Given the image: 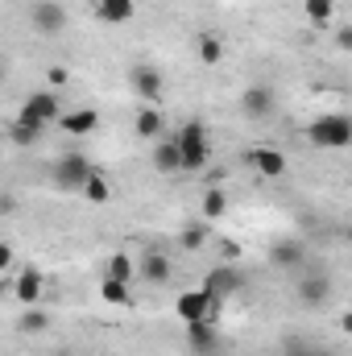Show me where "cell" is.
I'll list each match as a JSON object with an SVG mask.
<instances>
[{
	"instance_id": "13",
	"label": "cell",
	"mask_w": 352,
	"mask_h": 356,
	"mask_svg": "<svg viewBox=\"0 0 352 356\" xmlns=\"http://www.w3.org/2000/svg\"><path fill=\"white\" fill-rule=\"evenodd\" d=\"M95 124H99V112H91V108H75V112L58 116V129L67 137H88V133H95Z\"/></svg>"
},
{
	"instance_id": "7",
	"label": "cell",
	"mask_w": 352,
	"mask_h": 356,
	"mask_svg": "<svg viewBox=\"0 0 352 356\" xmlns=\"http://www.w3.org/2000/svg\"><path fill=\"white\" fill-rule=\"evenodd\" d=\"M29 21H33V29H38V33L54 38V33H63V29H67V8H63L58 0H38V4L29 8Z\"/></svg>"
},
{
	"instance_id": "15",
	"label": "cell",
	"mask_w": 352,
	"mask_h": 356,
	"mask_svg": "<svg viewBox=\"0 0 352 356\" xmlns=\"http://www.w3.org/2000/svg\"><path fill=\"white\" fill-rule=\"evenodd\" d=\"M133 13H137V0H95V17L108 25H125L133 21Z\"/></svg>"
},
{
	"instance_id": "20",
	"label": "cell",
	"mask_w": 352,
	"mask_h": 356,
	"mask_svg": "<svg viewBox=\"0 0 352 356\" xmlns=\"http://www.w3.org/2000/svg\"><path fill=\"white\" fill-rule=\"evenodd\" d=\"M133 129H137V137H145V141H158V137H162V112H158V104H145V108L137 112Z\"/></svg>"
},
{
	"instance_id": "9",
	"label": "cell",
	"mask_w": 352,
	"mask_h": 356,
	"mask_svg": "<svg viewBox=\"0 0 352 356\" xmlns=\"http://www.w3.org/2000/svg\"><path fill=\"white\" fill-rule=\"evenodd\" d=\"M241 108H245V116H249V120H269V116H273V108H278V99H273V88H265V83H253V88L241 95Z\"/></svg>"
},
{
	"instance_id": "25",
	"label": "cell",
	"mask_w": 352,
	"mask_h": 356,
	"mask_svg": "<svg viewBox=\"0 0 352 356\" xmlns=\"http://www.w3.org/2000/svg\"><path fill=\"white\" fill-rule=\"evenodd\" d=\"M203 216H207V220L228 216V195H224L220 186H207V195H203Z\"/></svg>"
},
{
	"instance_id": "12",
	"label": "cell",
	"mask_w": 352,
	"mask_h": 356,
	"mask_svg": "<svg viewBox=\"0 0 352 356\" xmlns=\"http://www.w3.org/2000/svg\"><path fill=\"white\" fill-rule=\"evenodd\" d=\"M137 273H141L145 282H154V286H166L175 269H170V257H166L162 249H145V253H141V266H137Z\"/></svg>"
},
{
	"instance_id": "14",
	"label": "cell",
	"mask_w": 352,
	"mask_h": 356,
	"mask_svg": "<svg viewBox=\"0 0 352 356\" xmlns=\"http://www.w3.org/2000/svg\"><path fill=\"white\" fill-rule=\"evenodd\" d=\"M42 286H46V282H42V273H38V269H25V273L13 282V294H17V302H21V307H38Z\"/></svg>"
},
{
	"instance_id": "31",
	"label": "cell",
	"mask_w": 352,
	"mask_h": 356,
	"mask_svg": "<svg viewBox=\"0 0 352 356\" xmlns=\"http://www.w3.org/2000/svg\"><path fill=\"white\" fill-rule=\"evenodd\" d=\"M17 211V195H0V216H13Z\"/></svg>"
},
{
	"instance_id": "1",
	"label": "cell",
	"mask_w": 352,
	"mask_h": 356,
	"mask_svg": "<svg viewBox=\"0 0 352 356\" xmlns=\"http://www.w3.org/2000/svg\"><path fill=\"white\" fill-rule=\"evenodd\" d=\"M175 145H178L182 170H203V166L211 162V137H207V129H203L199 120H186V124L178 129Z\"/></svg>"
},
{
	"instance_id": "18",
	"label": "cell",
	"mask_w": 352,
	"mask_h": 356,
	"mask_svg": "<svg viewBox=\"0 0 352 356\" xmlns=\"http://www.w3.org/2000/svg\"><path fill=\"white\" fill-rule=\"evenodd\" d=\"M42 133H46V124H38V120H25V116H17V120L8 124V137H13V145H21V149L38 145V141H42Z\"/></svg>"
},
{
	"instance_id": "26",
	"label": "cell",
	"mask_w": 352,
	"mask_h": 356,
	"mask_svg": "<svg viewBox=\"0 0 352 356\" xmlns=\"http://www.w3.org/2000/svg\"><path fill=\"white\" fill-rule=\"evenodd\" d=\"M199 58H203L207 67H220V58H224V42H220L216 33H203V38H199Z\"/></svg>"
},
{
	"instance_id": "5",
	"label": "cell",
	"mask_w": 352,
	"mask_h": 356,
	"mask_svg": "<svg viewBox=\"0 0 352 356\" xmlns=\"http://www.w3.org/2000/svg\"><path fill=\"white\" fill-rule=\"evenodd\" d=\"M17 116H25V120H38V124H58V116H63V99L54 95V91H33L25 104H21V112Z\"/></svg>"
},
{
	"instance_id": "28",
	"label": "cell",
	"mask_w": 352,
	"mask_h": 356,
	"mask_svg": "<svg viewBox=\"0 0 352 356\" xmlns=\"http://www.w3.org/2000/svg\"><path fill=\"white\" fill-rule=\"evenodd\" d=\"M203 241H207V228H203V224L182 228V245H186V249H203Z\"/></svg>"
},
{
	"instance_id": "21",
	"label": "cell",
	"mask_w": 352,
	"mask_h": 356,
	"mask_svg": "<svg viewBox=\"0 0 352 356\" xmlns=\"http://www.w3.org/2000/svg\"><path fill=\"white\" fill-rule=\"evenodd\" d=\"M46 327H50V315L38 311V307H25L21 319H17V332H21V336H42Z\"/></svg>"
},
{
	"instance_id": "22",
	"label": "cell",
	"mask_w": 352,
	"mask_h": 356,
	"mask_svg": "<svg viewBox=\"0 0 352 356\" xmlns=\"http://www.w3.org/2000/svg\"><path fill=\"white\" fill-rule=\"evenodd\" d=\"M99 298L108 302V307H129L133 298H129V282H116V277H104L99 282Z\"/></svg>"
},
{
	"instance_id": "19",
	"label": "cell",
	"mask_w": 352,
	"mask_h": 356,
	"mask_svg": "<svg viewBox=\"0 0 352 356\" xmlns=\"http://www.w3.org/2000/svg\"><path fill=\"white\" fill-rule=\"evenodd\" d=\"M303 257H307V249L298 245V241H278L273 249H269V261L282 269H298L303 266Z\"/></svg>"
},
{
	"instance_id": "35",
	"label": "cell",
	"mask_w": 352,
	"mask_h": 356,
	"mask_svg": "<svg viewBox=\"0 0 352 356\" xmlns=\"http://www.w3.org/2000/svg\"><path fill=\"white\" fill-rule=\"evenodd\" d=\"M4 75H8V67H4V58H0V83H4Z\"/></svg>"
},
{
	"instance_id": "29",
	"label": "cell",
	"mask_w": 352,
	"mask_h": 356,
	"mask_svg": "<svg viewBox=\"0 0 352 356\" xmlns=\"http://www.w3.org/2000/svg\"><path fill=\"white\" fill-rule=\"evenodd\" d=\"M46 79H50V91H54V88H63L71 75H67V67H50V71H46Z\"/></svg>"
},
{
	"instance_id": "33",
	"label": "cell",
	"mask_w": 352,
	"mask_h": 356,
	"mask_svg": "<svg viewBox=\"0 0 352 356\" xmlns=\"http://www.w3.org/2000/svg\"><path fill=\"white\" fill-rule=\"evenodd\" d=\"M13 266V249H8V245H4V241H0V273H4V269Z\"/></svg>"
},
{
	"instance_id": "16",
	"label": "cell",
	"mask_w": 352,
	"mask_h": 356,
	"mask_svg": "<svg viewBox=\"0 0 352 356\" xmlns=\"http://www.w3.org/2000/svg\"><path fill=\"white\" fill-rule=\"evenodd\" d=\"M154 170H158V175H178V170H182L175 137H158V141H154Z\"/></svg>"
},
{
	"instance_id": "32",
	"label": "cell",
	"mask_w": 352,
	"mask_h": 356,
	"mask_svg": "<svg viewBox=\"0 0 352 356\" xmlns=\"http://www.w3.org/2000/svg\"><path fill=\"white\" fill-rule=\"evenodd\" d=\"M220 245H224V257H228V261L241 257V245H237V241H220Z\"/></svg>"
},
{
	"instance_id": "27",
	"label": "cell",
	"mask_w": 352,
	"mask_h": 356,
	"mask_svg": "<svg viewBox=\"0 0 352 356\" xmlns=\"http://www.w3.org/2000/svg\"><path fill=\"white\" fill-rule=\"evenodd\" d=\"M104 277H116V282H133L137 277V266L125 257V253H112V261H108V273Z\"/></svg>"
},
{
	"instance_id": "30",
	"label": "cell",
	"mask_w": 352,
	"mask_h": 356,
	"mask_svg": "<svg viewBox=\"0 0 352 356\" xmlns=\"http://www.w3.org/2000/svg\"><path fill=\"white\" fill-rule=\"evenodd\" d=\"M315 348H307L303 340H286V356H311Z\"/></svg>"
},
{
	"instance_id": "6",
	"label": "cell",
	"mask_w": 352,
	"mask_h": 356,
	"mask_svg": "<svg viewBox=\"0 0 352 356\" xmlns=\"http://www.w3.org/2000/svg\"><path fill=\"white\" fill-rule=\"evenodd\" d=\"M203 290H207L216 302H228L237 290H245V277H241L232 266H216V269H207V277H203Z\"/></svg>"
},
{
	"instance_id": "37",
	"label": "cell",
	"mask_w": 352,
	"mask_h": 356,
	"mask_svg": "<svg viewBox=\"0 0 352 356\" xmlns=\"http://www.w3.org/2000/svg\"><path fill=\"white\" fill-rule=\"evenodd\" d=\"M50 356H71V353H67V348H58V353H50Z\"/></svg>"
},
{
	"instance_id": "17",
	"label": "cell",
	"mask_w": 352,
	"mask_h": 356,
	"mask_svg": "<svg viewBox=\"0 0 352 356\" xmlns=\"http://www.w3.org/2000/svg\"><path fill=\"white\" fill-rule=\"evenodd\" d=\"M133 91H137L145 104H158V95H162V75H158L154 67H137V71H133Z\"/></svg>"
},
{
	"instance_id": "2",
	"label": "cell",
	"mask_w": 352,
	"mask_h": 356,
	"mask_svg": "<svg viewBox=\"0 0 352 356\" xmlns=\"http://www.w3.org/2000/svg\"><path fill=\"white\" fill-rule=\"evenodd\" d=\"M307 141L311 145H319V149H349L352 145V120L344 112H323L319 120H311V129H307Z\"/></svg>"
},
{
	"instance_id": "11",
	"label": "cell",
	"mask_w": 352,
	"mask_h": 356,
	"mask_svg": "<svg viewBox=\"0 0 352 356\" xmlns=\"http://www.w3.org/2000/svg\"><path fill=\"white\" fill-rule=\"evenodd\" d=\"M332 277L328 273H311V277H298V298L307 302V307H323V302H332Z\"/></svg>"
},
{
	"instance_id": "34",
	"label": "cell",
	"mask_w": 352,
	"mask_h": 356,
	"mask_svg": "<svg viewBox=\"0 0 352 356\" xmlns=\"http://www.w3.org/2000/svg\"><path fill=\"white\" fill-rule=\"evenodd\" d=\"M336 46H340V50H349V46H352V29H349V25L336 33Z\"/></svg>"
},
{
	"instance_id": "24",
	"label": "cell",
	"mask_w": 352,
	"mask_h": 356,
	"mask_svg": "<svg viewBox=\"0 0 352 356\" xmlns=\"http://www.w3.org/2000/svg\"><path fill=\"white\" fill-rule=\"evenodd\" d=\"M303 13L311 25H328L336 17V0H303Z\"/></svg>"
},
{
	"instance_id": "8",
	"label": "cell",
	"mask_w": 352,
	"mask_h": 356,
	"mask_svg": "<svg viewBox=\"0 0 352 356\" xmlns=\"http://www.w3.org/2000/svg\"><path fill=\"white\" fill-rule=\"evenodd\" d=\"M249 166H253L262 178H282L286 170H290L286 154L273 149V145H253V149H249Z\"/></svg>"
},
{
	"instance_id": "36",
	"label": "cell",
	"mask_w": 352,
	"mask_h": 356,
	"mask_svg": "<svg viewBox=\"0 0 352 356\" xmlns=\"http://www.w3.org/2000/svg\"><path fill=\"white\" fill-rule=\"evenodd\" d=\"M311 356H336V353H323V348H315V353H311Z\"/></svg>"
},
{
	"instance_id": "23",
	"label": "cell",
	"mask_w": 352,
	"mask_h": 356,
	"mask_svg": "<svg viewBox=\"0 0 352 356\" xmlns=\"http://www.w3.org/2000/svg\"><path fill=\"white\" fill-rule=\"evenodd\" d=\"M79 191H83V199H88V203H108V199H112V186H108V178L99 175V170H91L88 182H83Z\"/></svg>"
},
{
	"instance_id": "4",
	"label": "cell",
	"mask_w": 352,
	"mask_h": 356,
	"mask_svg": "<svg viewBox=\"0 0 352 356\" xmlns=\"http://www.w3.org/2000/svg\"><path fill=\"white\" fill-rule=\"evenodd\" d=\"M95 170L88 162V154H79V149H67V154H58L54 158V166H50V178H54V186H63V191H79L88 175Z\"/></svg>"
},
{
	"instance_id": "3",
	"label": "cell",
	"mask_w": 352,
	"mask_h": 356,
	"mask_svg": "<svg viewBox=\"0 0 352 356\" xmlns=\"http://www.w3.org/2000/svg\"><path fill=\"white\" fill-rule=\"evenodd\" d=\"M220 311H224V302H216L203 286H199V290H182L178 302H175V315L182 323H216Z\"/></svg>"
},
{
	"instance_id": "10",
	"label": "cell",
	"mask_w": 352,
	"mask_h": 356,
	"mask_svg": "<svg viewBox=\"0 0 352 356\" xmlns=\"http://www.w3.org/2000/svg\"><path fill=\"white\" fill-rule=\"evenodd\" d=\"M186 348L195 356H220V332H216V323H186Z\"/></svg>"
}]
</instances>
